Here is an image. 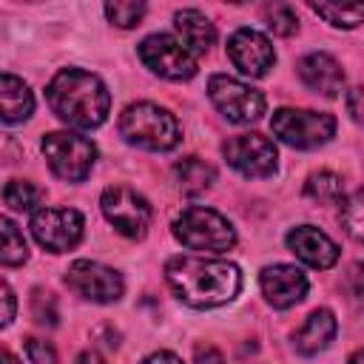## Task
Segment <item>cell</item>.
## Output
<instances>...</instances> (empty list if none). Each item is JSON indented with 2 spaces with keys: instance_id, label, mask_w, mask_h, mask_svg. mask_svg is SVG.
Returning <instances> with one entry per match:
<instances>
[{
  "instance_id": "6da1fadb",
  "label": "cell",
  "mask_w": 364,
  "mask_h": 364,
  "mask_svg": "<svg viewBox=\"0 0 364 364\" xmlns=\"http://www.w3.org/2000/svg\"><path fill=\"white\" fill-rule=\"evenodd\" d=\"M165 279L191 307H219L242 287V273L233 262L202 256H173L165 264Z\"/></svg>"
},
{
  "instance_id": "7a4b0ae2",
  "label": "cell",
  "mask_w": 364,
  "mask_h": 364,
  "mask_svg": "<svg viewBox=\"0 0 364 364\" xmlns=\"http://www.w3.org/2000/svg\"><path fill=\"white\" fill-rule=\"evenodd\" d=\"M51 111L74 128H97L105 122L111 108V94L105 82L82 68H63L54 74V80L46 88Z\"/></svg>"
},
{
  "instance_id": "3957f363",
  "label": "cell",
  "mask_w": 364,
  "mask_h": 364,
  "mask_svg": "<svg viewBox=\"0 0 364 364\" xmlns=\"http://www.w3.org/2000/svg\"><path fill=\"white\" fill-rule=\"evenodd\" d=\"M119 134L131 145H139V148H148V151H171L182 139L176 117L171 111L154 105V102L128 105L119 117Z\"/></svg>"
},
{
  "instance_id": "277c9868",
  "label": "cell",
  "mask_w": 364,
  "mask_h": 364,
  "mask_svg": "<svg viewBox=\"0 0 364 364\" xmlns=\"http://www.w3.org/2000/svg\"><path fill=\"white\" fill-rule=\"evenodd\" d=\"M173 236L191 247V250H230L236 245V230L233 225L216 213L213 208H202V205H191L185 208L176 222H173Z\"/></svg>"
},
{
  "instance_id": "5b68a950",
  "label": "cell",
  "mask_w": 364,
  "mask_h": 364,
  "mask_svg": "<svg viewBox=\"0 0 364 364\" xmlns=\"http://www.w3.org/2000/svg\"><path fill=\"white\" fill-rule=\"evenodd\" d=\"M273 134L293 148H318L333 139L336 117L327 111H301V108H279L270 117Z\"/></svg>"
},
{
  "instance_id": "8992f818",
  "label": "cell",
  "mask_w": 364,
  "mask_h": 364,
  "mask_svg": "<svg viewBox=\"0 0 364 364\" xmlns=\"http://www.w3.org/2000/svg\"><path fill=\"white\" fill-rule=\"evenodd\" d=\"M43 154L48 159V168L65 182H85V176L91 173L94 159H97L94 142L80 134H71V131L46 134Z\"/></svg>"
},
{
  "instance_id": "52a82bcc",
  "label": "cell",
  "mask_w": 364,
  "mask_h": 364,
  "mask_svg": "<svg viewBox=\"0 0 364 364\" xmlns=\"http://www.w3.org/2000/svg\"><path fill=\"white\" fill-rule=\"evenodd\" d=\"M100 208L105 213V219L128 239H139L145 236L148 225H151V205L142 193L125 188V185H111L102 191Z\"/></svg>"
},
{
  "instance_id": "ba28073f",
  "label": "cell",
  "mask_w": 364,
  "mask_h": 364,
  "mask_svg": "<svg viewBox=\"0 0 364 364\" xmlns=\"http://www.w3.org/2000/svg\"><path fill=\"white\" fill-rule=\"evenodd\" d=\"M225 162L247 179H264L276 171L279 151L264 134H236L222 145Z\"/></svg>"
},
{
  "instance_id": "9c48e42d",
  "label": "cell",
  "mask_w": 364,
  "mask_h": 364,
  "mask_svg": "<svg viewBox=\"0 0 364 364\" xmlns=\"http://www.w3.org/2000/svg\"><path fill=\"white\" fill-rule=\"evenodd\" d=\"M208 97L230 122H256L264 114L262 91L225 74H213L208 80Z\"/></svg>"
},
{
  "instance_id": "30bf717a",
  "label": "cell",
  "mask_w": 364,
  "mask_h": 364,
  "mask_svg": "<svg viewBox=\"0 0 364 364\" xmlns=\"http://www.w3.org/2000/svg\"><path fill=\"white\" fill-rule=\"evenodd\" d=\"M31 233L40 247L65 253L82 239V213L74 208H40L31 216Z\"/></svg>"
},
{
  "instance_id": "8fae6325",
  "label": "cell",
  "mask_w": 364,
  "mask_h": 364,
  "mask_svg": "<svg viewBox=\"0 0 364 364\" xmlns=\"http://www.w3.org/2000/svg\"><path fill=\"white\" fill-rule=\"evenodd\" d=\"M139 60L165 80H191L196 74V57L171 34H151L139 43Z\"/></svg>"
},
{
  "instance_id": "7c38bea8",
  "label": "cell",
  "mask_w": 364,
  "mask_h": 364,
  "mask_svg": "<svg viewBox=\"0 0 364 364\" xmlns=\"http://www.w3.org/2000/svg\"><path fill=\"white\" fill-rule=\"evenodd\" d=\"M65 284L88 299V301H100V304H108V301H117L125 290L122 284V276L100 262H88V259H77L68 270H65Z\"/></svg>"
},
{
  "instance_id": "4fadbf2b",
  "label": "cell",
  "mask_w": 364,
  "mask_h": 364,
  "mask_svg": "<svg viewBox=\"0 0 364 364\" xmlns=\"http://www.w3.org/2000/svg\"><path fill=\"white\" fill-rule=\"evenodd\" d=\"M228 57L247 77H264L276 63L270 40L253 28H236L228 37Z\"/></svg>"
},
{
  "instance_id": "5bb4252c",
  "label": "cell",
  "mask_w": 364,
  "mask_h": 364,
  "mask_svg": "<svg viewBox=\"0 0 364 364\" xmlns=\"http://www.w3.org/2000/svg\"><path fill=\"white\" fill-rule=\"evenodd\" d=\"M259 284H262L264 299L279 310L293 307L307 296V276L293 264H270V267H264L262 276H259Z\"/></svg>"
},
{
  "instance_id": "9a60e30c",
  "label": "cell",
  "mask_w": 364,
  "mask_h": 364,
  "mask_svg": "<svg viewBox=\"0 0 364 364\" xmlns=\"http://www.w3.org/2000/svg\"><path fill=\"white\" fill-rule=\"evenodd\" d=\"M287 247H290L304 264L318 267V270H327V267H333V264L338 262V247H336V242H333L324 230H318V228H313V225H299V228H293V230L287 233Z\"/></svg>"
},
{
  "instance_id": "2e32d148",
  "label": "cell",
  "mask_w": 364,
  "mask_h": 364,
  "mask_svg": "<svg viewBox=\"0 0 364 364\" xmlns=\"http://www.w3.org/2000/svg\"><path fill=\"white\" fill-rule=\"evenodd\" d=\"M296 71H299L301 82H304L310 91L321 94V97H338V91H341V85H344V71H341L338 60H333V57L324 54V51L304 54V57L299 60Z\"/></svg>"
},
{
  "instance_id": "e0dca14e",
  "label": "cell",
  "mask_w": 364,
  "mask_h": 364,
  "mask_svg": "<svg viewBox=\"0 0 364 364\" xmlns=\"http://www.w3.org/2000/svg\"><path fill=\"white\" fill-rule=\"evenodd\" d=\"M336 330H338V324H336L333 310L318 307V310H313V313L304 318V324L293 333V347H296V353H301V355H313V353L324 350V347L333 341Z\"/></svg>"
},
{
  "instance_id": "ac0fdd59",
  "label": "cell",
  "mask_w": 364,
  "mask_h": 364,
  "mask_svg": "<svg viewBox=\"0 0 364 364\" xmlns=\"http://www.w3.org/2000/svg\"><path fill=\"white\" fill-rule=\"evenodd\" d=\"M173 20H176V31H179V37L191 54L210 51L213 40H216V28L199 9H182V11H176Z\"/></svg>"
},
{
  "instance_id": "d6986e66",
  "label": "cell",
  "mask_w": 364,
  "mask_h": 364,
  "mask_svg": "<svg viewBox=\"0 0 364 364\" xmlns=\"http://www.w3.org/2000/svg\"><path fill=\"white\" fill-rule=\"evenodd\" d=\"M0 108H3L6 122H20V119L31 117V111H34V94L28 91V85L20 77H14L9 71L0 80Z\"/></svg>"
},
{
  "instance_id": "ffe728a7",
  "label": "cell",
  "mask_w": 364,
  "mask_h": 364,
  "mask_svg": "<svg viewBox=\"0 0 364 364\" xmlns=\"http://www.w3.org/2000/svg\"><path fill=\"white\" fill-rule=\"evenodd\" d=\"M173 173H176V182H179V188L185 191V193H202L205 188H210L213 185V179H216V171L208 165V162H202L199 156H185L182 162H176L173 165Z\"/></svg>"
},
{
  "instance_id": "44dd1931",
  "label": "cell",
  "mask_w": 364,
  "mask_h": 364,
  "mask_svg": "<svg viewBox=\"0 0 364 364\" xmlns=\"http://www.w3.org/2000/svg\"><path fill=\"white\" fill-rule=\"evenodd\" d=\"M307 196L318 205H341L344 199V185H341V176H336L333 171H318L307 179L304 185Z\"/></svg>"
},
{
  "instance_id": "7402d4cb",
  "label": "cell",
  "mask_w": 364,
  "mask_h": 364,
  "mask_svg": "<svg viewBox=\"0 0 364 364\" xmlns=\"http://www.w3.org/2000/svg\"><path fill=\"white\" fill-rule=\"evenodd\" d=\"M310 9L338 28H355L364 23V3H310Z\"/></svg>"
},
{
  "instance_id": "603a6c76",
  "label": "cell",
  "mask_w": 364,
  "mask_h": 364,
  "mask_svg": "<svg viewBox=\"0 0 364 364\" xmlns=\"http://www.w3.org/2000/svg\"><path fill=\"white\" fill-rule=\"evenodd\" d=\"M0 228H3V250H0V262L6 267H14V264H23L28 259V247H26V239L23 233L17 230V225L11 219H0Z\"/></svg>"
},
{
  "instance_id": "cb8c5ba5",
  "label": "cell",
  "mask_w": 364,
  "mask_h": 364,
  "mask_svg": "<svg viewBox=\"0 0 364 364\" xmlns=\"http://www.w3.org/2000/svg\"><path fill=\"white\" fill-rule=\"evenodd\" d=\"M341 225L355 242L364 245V188L341 202Z\"/></svg>"
},
{
  "instance_id": "d4e9b609",
  "label": "cell",
  "mask_w": 364,
  "mask_h": 364,
  "mask_svg": "<svg viewBox=\"0 0 364 364\" xmlns=\"http://www.w3.org/2000/svg\"><path fill=\"white\" fill-rule=\"evenodd\" d=\"M40 199V188L26 182V179H11L6 188H3V202L11 208V210H31Z\"/></svg>"
},
{
  "instance_id": "484cf974",
  "label": "cell",
  "mask_w": 364,
  "mask_h": 364,
  "mask_svg": "<svg viewBox=\"0 0 364 364\" xmlns=\"http://www.w3.org/2000/svg\"><path fill=\"white\" fill-rule=\"evenodd\" d=\"M105 14H108V20L114 26L131 28V26H139V20L145 14V3H108Z\"/></svg>"
},
{
  "instance_id": "4316f807",
  "label": "cell",
  "mask_w": 364,
  "mask_h": 364,
  "mask_svg": "<svg viewBox=\"0 0 364 364\" xmlns=\"http://www.w3.org/2000/svg\"><path fill=\"white\" fill-rule=\"evenodd\" d=\"M299 20H296V11L290 6H273L267 9V28L279 37H290L296 31Z\"/></svg>"
},
{
  "instance_id": "83f0119b",
  "label": "cell",
  "mask_w": 364,
  "mask_h": 364,
  "mask_svg": "<svg viewBox=\"0 0 364 364\" xmlns=\"http://www.w3.org/2000/svg\"><path fill=\"white\" fill-rule=\"evenodd\" d=\"M341 287L347 293V299L358 307H364V262H353L341 279Z\"/></svg>"
},
{
  "instance_id": "f1b7e54d",
  "label": "cell",
  "mask_w": 364,
  "mask_h": 364,
  "mask_svg": "<svg viewBox=\"0 0 364 364\" xmlns=\"http://www.w3.org/2000/svg\"><path fill=\"white\" fill-rule=\"evenodd\" d=\"M31 316H34L37 324H43V327H54V324H57L54 296H51V293H43V290H34V296H31Z\"/></svg>"
},
{
  "instance_id": "f546056e",
  "label": "cell",
  "mask_w": 364,
  "mask_h": 364,
  "mask_svg": "<svg viewBox=\"0 0 364 364\" xmlns=\"http://www.w3.org/2000/svg\"><path fill=\"white\" fill-rule=\"evenodd\" d=\"M26 353H28L31 364H57L54 347L43 338H26Z\"/></svg>"
},
{
  "instance_id": "4dcf8cb0",
  "label": "cell",
  "mask_w": 364,
  "mask_h": 364,
  "mask_svg": "<svg viewBox=\"0 0 364 364\" xmlns=\"http://www.w3.org/2000/svg\"><path fill=\"white\" fill-rule=\"evenodd\" d=\"M347 111L355 122H364V88H350L347 91Z\"/></svg>"
},
{
  "instance_id": "1f68e13d",
  "label": "cell",
  "mask_w": 364,
  "mask_h": 364,
  "mask_svg": "<svg viewBox=\"0 0 364 364\" xmlns=\"http://www.w3.org/2000/svg\"><path fill=\"white\" fill-rule=\"evenodd\" d=\"M193 361H196V364H225L222 353H219L216 347H210V344L196 347V350H193Z\"/></svg>"
},
{
  "instance_id": "d6a6232c",
  "label": "cell",
  "mask_w": 364,
  "mask_h": 364,
  "mask_svg": "<svg viewBox=\"0 0 364 364\" xmlns=\"http://www.w3.org/2000/svg\"><path fill=\"white\" fill-rule=\"evenodd\" d=\"M3 304H6V310H3V327H6L14 318V293H11V287L6 282H3Z\"/></svg>"
},
{
  "instance_id": "836d02e7",
  "label": "cell",
  "mask_w": 364,
  "mask_h": 364,
  "mask_svg": "<svg viewBox=\"0 0 364 364\" xmlns=\"http://www.w3.org/2000/svg\"><path fill=\"white\" fill-rule=\"evenodd\" d=\"M142 364H182L173 353H168V350H159V353H154V355H148Z\"/></svg>"
},
{
  "instance_id": "e575fe53",
  "label": "cell",
  "mask_w": 364,
  "mask_h": 364,
  "mask_svg": "<svg viewBox=\"0 0 364 364\" xmlns=\"http://www.w3.org/2000/svg\"><path fill=\"white\" fill-rule=\"evenodd\" d=\"M77 364H105V361H102L97 353H91V350H88V353H82V355L77 358Z\"/></svg>"
},
{
  "instance_id": "d590c367",
  "label": "cell",
  "mask_w": 364,
  "mask_h": 364,
  "mask_svg": "<svg viewBox=\"0 0 364 364\" xmlns=\"http://www.w3.org/2000/svg\"><path fill=\"white\" fill-rule=\"evenodd\" d=\"M347 364H364V350H358V353H353Z\"/></svg>"
},
{
  "instance_id": "8d00e7d4",
  "label": "cell",
  "mask_w": 364,
  "mask_h": 364,
  "mask_svg": "<svg viewBox=\"0 0 364 364\" xmlns=\"http://www.w3.org/2000/svg\"><path fill=\"white\" fill-rule=\"evenodd\" d=\"M3 364H17V358H14L9 350H3Z\"/></svg>"
}]
</instances>
